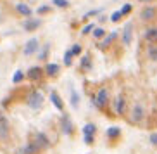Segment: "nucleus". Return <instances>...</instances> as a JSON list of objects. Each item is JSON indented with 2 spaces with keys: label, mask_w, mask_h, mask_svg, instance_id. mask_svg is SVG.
Listing matches in <instances>:
<instances>
[{
  "label": "nucleus",
  "mask_w": 157,
  "mask_h": 154,
  "mask_svg": "<svg viewBox=\"0 0 157 154\" xmlns=\"http://www.w3.org/2000/svg\"><path fill=\"white\" fill-rule=\"evenodd\" d=\"M131 38H133V24L128 23V24H124V30H123V43L129 45Z\"/></svg>",
  "instance_id": "nucleus-7"
},
{
  "label": "nucleus",
  "mask_w": 157,
  "mask_h": 154,
  "mask_svg": "<svg viewBox=\"0 0 157 154\" xmlns=\"http://www.w3.org/2000/svg\"><path fill=\"white\" fill-rule=\"evenodd\" d=\"M114 111L117 114H124L126 113V101L123 95H117V99H116V102H114Z\"/></svg>",
  "instance_id": "nucleus-9"
},
{
  "label": "nucleus",
  "mask_w": 157,
  "mask_h": 154,
  "mask_svg": "<svg viewBox=\"0 0 157 154\" xmlns=\"http://www.w3.org/2000/svg\"><path fill=\"white\" fill-rule=\"evenodd\" d=\"M47 12H50V5H40L36 9V14H47Z\"/></svg>",
  "instance_id": "nucleus-29"
},
{
  "label": "nucleus",
  "mask_w": 157,
  "mask_h": 154,
  "mask_svg": "<svg viewBox=\"0 0 157 154\" xmlns=\"http://www.w3.org/2000/svg\"><path fill=\"white\" fill-rule=\"evenodd\" d=\"M16 12L21 16H24V18H31L33 14V9L29 7L28 4H23V2H19L17 5H16Z\"/></svg>",
  "instance_id": "nucleus-8"
},
{
  "label": "nucleus",
  "mask_w": 157,
  "mask_h": 154,
  "mask_svg": "<svg viewBox=\"0 0 157 154\" xmlns=\"http://www.w3.org/2000/svg\"><path fill=\"white\" fill-rule=\"evenodd\" d=\"M71 106H73V109H78L79 106V95L73 87H71Z\"/></svg>",
  "instance_id": "nucleus-19"
},
{
  "label": "nucleus",
  "mask_w": 157,
  "mask_h": 154,
  "mask_svg": "<svg viewBox=\"0 0 157 154\" xmlns=\"http://www.w3.org/2000/svg\"><path fill=\"white\" fill-rule=\"evenodd\" d=\"M43 93L38 92V90H33V92H29L28 99H26V102H28V106L33 109V111H38V109L43 108Z\"/></svg>",
  "instance_id": "nucleus-1"
},
{
  "label": "nucleus",
  "mask_w": 157,
  "mask_h": 154,
  "mask_svg": "<svg viewBox=\"0 0 157 154\" xmlns=\"http://www.w3.org/2000/svg\"><path fill=\"white\" fill-rule=\"evenodd\" d=\"M93 30H95V23H90V24H86V26L81 30V33H83V35H86V33L93 31Z\"/></svg>",
  "instance_id": "nucleus-31"
},
{
  "label": "nucleus",
  "mask_w": 157,
  "mask_h": 154,
  "mask_svg": "<svg viewBox=\"0 0 157 154\" xmlns=\"http://www.w3.org/2000/svg\"><path fill=\"white\" fill-rule=\"evenodd\" d=\"M148 56L152 57V59H157V49H150L148 50Z\"/></svg>",
  "instance_id": "nucleus-35"
},
{
  "label": "nucleus",
  "mask_w": 157,
  "mask_h": 154,
  "mask_svg": "<svg viewBox=\"0 0 157 154\" xmlns=\"http://www.w3.org/2000/svg\"><path fill=\"white\" fill-rule=\"evenodd\" d=\"M62 132H64V135H71L73 133V121H71V118L67 114L62 116Z\"/></svg>",
  "instance_id": "nucleus-10"
},
{
  "label": "nucleus",
  "mask_w": 157,
  "mask_h": 154,
  "mask_svg": "<svg viewBox=\"0 0 157 154\" xmlns=\"http://www.w3.org/2000/svg\"><path fill=\"white\" fill-rule=\"evenodd\" d=\"M116 37H117V31H112V33H109L105 40H104L102 43H98V47H100V49H105V47H109V45L112 43V40H114Z\"/></svg>",
  "instance_id": "nucleus-17"
},
{
  "label": "nucleus",
  "mask_w": 157,
  "mask_h": 154,
  "mask_svg": "<svg viewBox=\"0 0 157 154\" xmlns=\"http://www.w3.org/2000/svg\"><path fill=\"white\" fill-rule=\"evenodd\" d=\"M56 7H60V9H66V7H69V2L67 0H52Z\"/></svg>",
  "instance_id": "nucleus-25"
},
{
  "label": "nucleus",
  "mask_w": 157,
  "mask_h": 154,
  "mask_svg": "<svg viewBox=\"0 0 157 154\" xmlns=\"http://www.w3.org/2000/svg\"><path fill=\"white\" fill-rule=\"evenodd\" d=\"M28 78L33 80V81H35V80H40V78H42V68H38V66H33L31 69L28 71Z\"/></svg>",
  "instance_id": "nucleus-13"
},
{
  "label": "nucleus",
  "mask_w": 157,
  "mask_h": 154,
  "mask_svg": "<svg viewBox=\"0 0 157 154\" xmlns=\"http://www.w3.org/2000/svg\"><path fill=\"white\" fill-rule=\"evenodd\" d=\"M64 64H66V66H71V64H73V56H71L69 50L64 52Z\"/></svg>",
  "instance_id": "nucleus-27"
},
{
  "label": "nucleus",
  "mask_w": 157,
  "mask_h": 154,
  "mask_svg": "<svg viewBox=\"0 0 157 154\" xmlns=\"http://www.w3.org/2000/svg\"><path fill=\"white\" fill-rule=\"evenodd\" d=\"M45 73L48 76H57L59 75V64H56V62H48V64L45 66Z\"/></svg>",
  "instance_id": "nucleus-12"
},
{
  "label": "nucleus",
  "mask_w": 157,
  "mask_h": 154,
  "mask_svg": "<svg viewBox=\"0 0 157 154\" xmlns=\"http://www.w3.org/2000/svg\"><path fill=\"white\" fill-rule=\"evenodd\" d=\"M148 140H150V144H152V145H157V133H150Z\"/></svg>",
  "instance_id": "nucleus-34"
},
{
  "label": "nucleus",
  "mask_w": 157,
  "mask_h": 154,
  "mask_svg": "<svg viewBox=\"0 0 157 154\" xmlns=\"http://www.w3.org/2000/svg\"><path fill=\"white\" fill-rule=\"evenodd\" d=\"M40 24H42V19H38V18H28L23 23V30H24V31H35L36 28H40Z\"/></svg>",
  "instance_id": "nucleus-5"
},
{
  "label": "nucleus",
  "mask_w": 157,
  "mask_h": 154,
  "mask_svg": "<svg viewBox=\"0 0 157 154\" xmlns=\"http://www.w3.org/2000/svg\"><path fill=\"white\" fill-rule=\"evenodd\" d=\"M95 130H97V126L93 125V123H88V125H85V126H83V135H90V137H93Z\"/></svg>",
  "instance_id": "nucleus-21"
},
{
  "label": "nucleus",
  "mask_w": 157,
  "mask_h": 154,
  "mask_svg": "<svg viewBox=\"0 0 157 154\" xmlns=\"http://www.w3.org/2000/svg\"><path fill=\"white\" fill-rule=\"evenodd\" d=\"M50 101H52V104H54L59 111H62V109H64V104H62V101L59 99V95H57L56 90H52V92H50Z\"/></svg>",
  "instance_id": "nucleus-14"
},
{
  "label": "nucleus",
  "mask_w": 157,
  "mask_h": 154,
  "mask_svg": "<svg viewBox=\"0 0 157 154\" xmlns=\"http://www.w3.org/2000/svg\"><path fill=\"white\" fill-rule=\"evenodd\" d=\"M100 12H102V9H93V10H90V12H86V14H85V18H93V16L100 14Z\"/></svg>",
  "instance_id": "nucleus-33"
},
{
  "label": "nucleus",
  "mask_w": 157,
  "mask_h": 154,
  "mask_svg": "<svg viewBox=\"0 0 157 154\" xmlns=\"http://www.w3.org/2000/svg\"><path fill=\"white\" fill-rule=\"evenodd\" d=\"M38 49H40V40H38V38H29L23 47V54L26 57H29V56H33V54H36Z\"/></svg>",
  "instance_id": "nucleus-2"
},
{
  "label": "nucleus",
  "mask_w": 157,
  "mask_h": 154,
  "mask_svg": "<svg viewBox=\"0 0 157 154\" xmlns=\"http://www.w3.org/2000/svg\"><path fill=\"white\" fill-rule=\"evenodd\" d=\"M142 19H147V21H150V19L155 18V9L154 7H147V9H143L142 10Z\"/></svg>",
  "instance_id": "nucleus-15"
},
{
  "label": "nucleus",
  "mask_w": 157,
  "mask_h": 154,
  "mask_svg": "<svg viewBox=\"0 0 157 154\" xmlns=\"http://www.w3.org/2000/svg\"><path fill=\"white\" fill-rule=\"evenodd\" d=\"M23 80H24V73H23V69H17V71L14 73V76H12V81H14V83H21Z\"/></svg>",
  "instance_id": "nucleus-24"
},
{
  "label": "nucleus",
  "mask_w": 157,
  "mask_h": 154,
  "mask_svg": "<svg viewBox=\"0 0 157 154\" xmlns=\"http://www.w3.org/2000/svg\"><path fill=\"white\" fill-rule=\"evenodd\" d=\"M48 139H47L45 133H36V140H35V145H36L38 149H45V147H48Z\"/></svg>",
  "instance_id": "nucleus-11"
},
{
  "label": "nucleus",
  "mask_w": 157,
  "mask_h": 154,
  "mask_svg": "<svg viewBox=\"0 0 157 154\" xmlns=\"http://www.w3.org/2000/svg\"><path fill=\"white\" fill-rule=\"evenodd\" d=\"M92 33H93V38H102L104 35H105V30L104 28H95Z\"/></svg>",
  "instance_id": "nucleus-28"
},
{
  "label": "nucleus",
  "mask_w": 157,
  "mask_h": 154,
  "mask_svg": "<svg viewBox=\"0 0 157 154\" xmlns=\"http://www.w3.org/2000/svg\"><path fill=\"white\" fill-rule=\"evenodd\" d=\"M79 66H81V69H83V71L92 69V61H90V57H88V56H83V57H81V62H79Z\"/></svg>",
  "instance_id": "nucleus-20"
},
{
  "label": "nucleus",
  "mask_w": 157,
  "mask_h": 154,
  "mask_svg": "<svg viewBox=\"0 0 157 154\" xmlns=\"http://www.w3.org/2000/svg\"><path fill=\"white\" fill-rule=\"evenodd\" d=\"M107 137L109 139H117V137L121 135V128L119 126H111V128H107Z\"/></svg>",
  "instance_id": "nucleus-18"
},
{
  "label": "nucleus",
  "mask_w": 157,
  "mask_h": 154,
  "mask_svg": "<svg viewBox=\"0 0 157 154\" xmlns=\"http://www.w3.org/2000/svg\"><path fill=\"white\" fill-rule=\"evenodd\" d=\"M145 118V108H143L142 104H135L133 106V109H131V121L133 123H140Z\"/></svg>",
  "instance_id": "nucleus-4"
},
{
  "label": "nucleus",
  "mask_w": 157,
  "mask_h": 154,
  "mask_svg": "<svg viewBox=\"0 0 157 154\" xmlns=\"http://www.w3.org/2000/svg\"><path fill=\"white\" fill-rule=\"evenodd\" d=\"M38 151H40V149H38L36 145H35V142H33V144H28V145H26V147H24L21 152H24V154H36Z\"/></svg>",
  "instance_id": "nucleus-22"
},
{
  "label": "nucleus",
  "mask_w": 157,
  "mask_h": 154,
  "mask_svg": "<svg viewBox=\"0 0 157 154\" xmlns=\"http://www.w3.org/2000/svg\"><path fill=\"white\" fill-rule=\"evenodd\" d=\"M107 101H109V90H107V89H100L97 92V95L93 97V102H95V106H97L98 109L105 108Z\"/></svg>",
  "instance_id": "nucleus-3"
},
{
  "label": "nucleus",
  "mask_w": 157,
  "mask_h": 154,
  "mask_svg": "<svg viewBox=\"0 0 157 154\" xmlns=\"http://www.w3.org/2000/svg\"><path fill=\"white\" fill-rule=\"evenodd\" d=\"M69 52H71V56H78V54H81V45H79V43H74V45L69 49Z\"/></svg>",
  "instance_id": "nucleus-26"
},
{
  "label": "nucleus",
  "mask_w": 157,
  "mask_h": 154,
  "mask_svg": "<svg viewBox=\"0 0 157 154\" xmlns=\"http://www.w3.org/2000/svg\"><path fill=\"white\" fill-rule=\"evenodd\" d=\"M121 18H123V14H121L119 10H116V12H112V16H111V21H112V23H117V21H119Z\"/></svg>",
  "instance_id": "nucleus-32"
},
{
  "label": "nucleus",
  "mask_w": 157,
  "mask_h": 154,
  "mask_svg": "<svg viewBox=\"0 0 157 154\" xmlns=\"http://www.w3.org/2000/svg\"><path fill=\"white\" fill-rule=\"evenodd\" d=\"M140 2H150V0H140Z\"/></svg>",
  "instance_id": "nucleus-36"
},
{
  "label": "nucleus",
  "mask_w": 157,
  "mask_h": 154,
  "mask_svg": "<svg viewBox=\"0 0 157 154\" xmlns=\"http://www.w3.org/2000/svg\"><path fill=\"white\" fill-rule=\"evenodd\" d=\"M9 137V120L4 116V114H0V139H7Z\"/></svg>",
  "instance_id": "nucleus-6"
},
{
  "label": "nucleus",
  "mask_w": 157,
  "mask_h": 154,
  "mask_svg": "<svg viewBox=\"0 0 157 154\" xmlns=\"http://www.w3.org/2000/svg\"><path fill=\"white\" fill-rule=\"evenodd\" d=\"M145 40L147 42H157V28H148L145 31Z\"/></svg>",
  "instance_id": "nucleus-16"
},
{
  "label": "nucleus",
  "mask_w": 157,
  "mask_h": 154,
  "mask_svg": "<svg viewBox=\"0 0 157 154\" xmlns=\"http://www.w3.org/2000/svg\"><path fill=\"white\" fill-rule=\"evenodd\" d=\"M48 50H50V43H45L43 45V49L40 50V54H38V59H47V56H48Z\"/></svg>",
  "instance_id": "nucleus-23"
},
{
  "label": "nucleus",
  "mask_w": 157,
  "mask_h": 154,
  "mask_svg": "<svg viewBox=\"0 0 157 154\" xmlns=\"http://www.w3.org/2000/svg\"><path fill=\"white\" fill-rule=\"evenodd\" d=\"M131 9H133V7H131V4H124L123 7H121L119 12H121L123 16H124V14H129V12H131Z\"/></svg>",
  "instance_id": "nucleus-30"
}]
</instances>
